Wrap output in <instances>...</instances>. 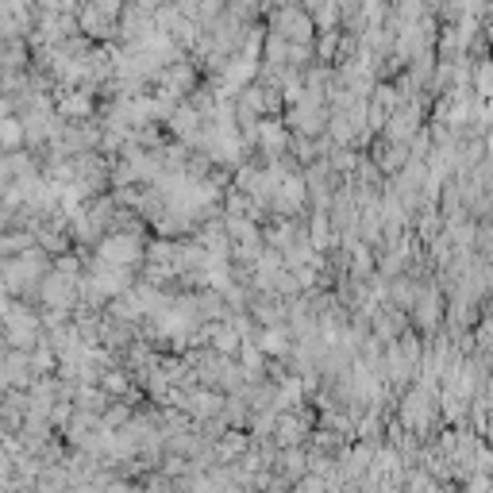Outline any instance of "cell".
Instances as JSON below:
<instances>
[{"mask_svg": "<svg viewBox=\"0 0 493 493\" xmlns=\"http://www.w3.org/2000/svg\"><path fill=\"white\" fill-rule=\"evenodd\" d=\"M19 139H24V127L16 120H0V147H16Z\"/></svg>", "mask_w": 493, "mask_h": 493, "instance_id": "obj_1", "label": "cell"}]
</instances>
